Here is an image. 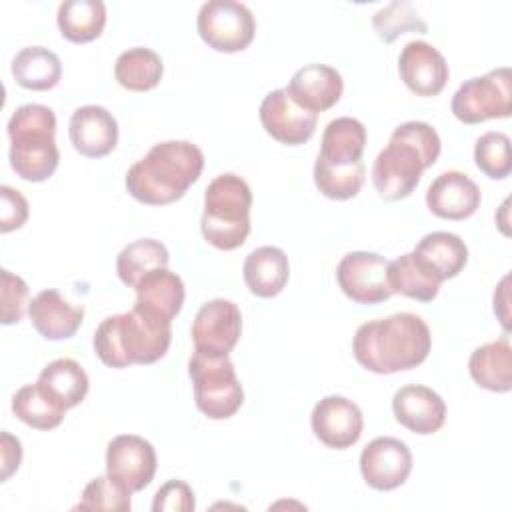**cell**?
<instances>
[{"instance_id": "cell-7", "label": "cell", "mask_w": 512, "mask_h": 512, "mask_svg": "<svg viewBox=\"0 0 512 512\" xmlns=\"http://www.w3.org/2000/svg\"><path fill=\"white\" fill-rule=\"evenodd\" d=\"M252 190L248 182L232 172L216 176L204 192L200 220L202 236L218 250L242 246L250 234Z\"/></svg>"}, {"instance_id": "cell-27", "label": "cell", "mask_w": 512, "mask_h": 512, "mask_svg": "<svg viewBox=\"0 0 512 512\" xmlns=\"http://www.w3.org/2000/svg\"><path fill=\"white\" fill-rule=\"evenodd\" d=\"M38 386L64 410L78 406L88 394V374L72 358H58L44 366Z\"/></svg>"}, {"instance_id": "cell-20", "label": "cell", "mask_w": 512, "mask_h": 512, "mask_svg": "<svg viewBox=\"0 0 512 512\" xmlns=\"http://www.w3.org/2000/svg\"><path fill=\"white\" fill-rule=\"evenodd\" d=\"M68 134L76 152L88 158H102L118 144V122L104 106L88 104L72 112Z\"/></svg>"}, {"instance_id": "cell-25", "label": "cell", "mask_w": 512, "mask_h": 512, "mask_svg": "<svg viewBox=\"0 0 512 512\" xmlns=\"http://www.w3.org/2000/svg\"><path fill=\"white\" fill-rule=\"evenodd\" d=\"M388 284L394 294L418 302H432L440 290V276L412 250L388 262Z\"/></svg>"}, {"instance_id": "cell-16", "label": "cell", "mask_w": 512, "mask_h": 512, "mask_svg": "<svg viewBox=\"0 0 512 512\" xmlns=\"http://www.w3.org/2000/svg\"><path fill=\"white\" fill-rule=\"evenodd\" d=\"M262 128L280 144L298 146L312 138L318 122V114L300 108L286 88L272 90L260 104Z\"/></svg>"}, {"instance_id": "cell-28", "label": "cell", "mask_w": 512, "mask_h": 512, "mask_svg": "<svg viewBox=\"0 0 512 512\" xmlns=\"http://www.w3.org/2000/svg\"><path fill=\"white\" fill-rule=\"evenodd\" d=\"M56 20L66 40L92 42L106 26V4L102 0H66L58 6Z\"/></svg>"}, {"instance_id": "cell-13", "label": "cell", "mask_w": 512, "mask_h": 512, "mask_svg": "<svg viewBox=\"0 0 512 512\" xmlns=\"http://www.w3.org/2000/svg\"><path fill=\"white\" fill-rule=\"evenodd\" d=\"M242 314L232 300L214 298L200 306L192 322L194 350L208 356H228L240 340Z\"/></svg>"}, {"instance_id": "cell-14", "label": "cell", "mask_w": 512, "mask_h": 512, "mask_svg": "<svg viewBox=\"0 0 512 512\" xmlns=\"http://www.w3.org/2000/svg\"><path fill=\"white\" fill-rule=\"evenodd\" d=\"M412 470V454L406 442L380 436L366 444L360 454V472L374 490H394L402 486Z\"/></svg>"}, {"instance_id": "cell-5", "label": "cell", "mask_w": 512, "mask_h": 512, "mask_svg": "<svg viewBox=\"0 0 512 512\" xmlns=\"http://www.w3.org/2000/svg\"><path fill=\"white\" fill-rule=\"evenodd\" d=\"M172 324L156 322L134 308L108 316L94 332L92 346L98 358L110 368L132 364H154L168 352Z\"/></svg>"}, {"instance_id": "cell-37", "label": "cell", "mask_w": 512, "mask_h": 512, "mask_svg": "<svg viewBox=\"0 0 512 512\" xmlns=\"http://www.w3.org/2000/svg\"><path fill=\"white\" fill-rule=\"evenodd\" d=\"M2 324H16L22 320L28 298V284L10 270H2Z\"/></svg>"}, {"instance_id": "cell-40", "label": "cell", "mask_w": 512, "mask_h": 512, "mask_svg": "<svg viewBox=\"0 0 512 512\" xmlns=\"http://www.w3.org/2000/svg\"><path fill=\"white\" fill-rule=\"evenodd\" d=\"M0 454H2L0 480L6 482L18 470V466L22 462V444L16 436H12L6 430L0 432Z\"/></svg>"}, {"instance_id": "cell-35", "label": "cell", "mask_w": 512, "mask_h": 512, "mask_svg": "<svg viewBox=\"0 0 512 512\" xmlns=\"http://www.w3.org/2000/svg\"><path fill=\"white\" fill-rule=\"evenodd\" d=\"M474 162L492 180H504L512 172L510 138L504 132H486L476 140Z\"/></svg>"}, {"instance_id": "cell-8", "label": "cell", "mask_w": 512, "mask_h": 512, "mask_svg": "<svg viewBox=\"0 0 512 512\" xmlns=\"http://www.w3.org/2000/svg\"><path fill=\"white\" fill-rule=\"evenodd\" d=\"M188 374L192 378L196 408L204 416L226 420L240 410L244 390L228 356H208L194 350L188 360Z\"/></svg>"}, {"instance_id": "cell-24", "label": "cell", "mask_w": 512, "mask_h": 512, "mask_svg": "<svg viewBox=\"0 0 512 512\" xmlns=\"http://www.w3.org/2000/svg\"><path fill=\"white\" fill-rule=\"evenodd\" d=\"M244 282L254 296L272 298L280 294L290 276L288 256L282 248L260 246L252 250L242 266Z\"/></svg>"}, {"instance_id": "cell-12", "label": "cell", "mask_w": 512, "mask_h": 512, "mask_svg": "<svg viewBox=\"0 0 512 512\" xmlns=\"http://www.w3.org/2000/svg\"><path fill=\"white\" fill-rule=\"evenodd\" d=\"M156 474L154 446L136 434H120L106 448V476L122 490H144Z\"/></svg>"}, {"instance_id": "cell-23", "label": "cell", "mask_w": 512, "mask_h": 512, "mask_svg": "<svg viewBox=\"0 0 512 512\" xmlns=\"http://www.w3.org/2000/svg\"><path fill=\"white\" fill-rule=\"evenodd\" d=\"M28 316L42 338L66 340L78 332L84 320V308L70 304L58 290L48 288L32 298Z\"/></svg>"}, {"instance_id": "cell-34", "label": "cell", "mask_w": 512, "mask_h": 512, "mask_svg": "<svg viewBox=\"0 0 512 512\" xmlns=\"http://www.w3.org/2000/svg\"><path fill=\"white\" fill-rule=\"evenodd\" d=\"M372 26L378 38L386 44L394 42L400 34L418 32L426 34L428 24L416 14L410 2H390L372 16Z\"/></svg>"}, {"instance_id": "cell-33", "label": "cell", "mask_w": 512, "mask_h": 512, "mask_svg": "<svg viewBox=\"0 0 512 512\" xmlns=\"http://www.w3.org/2000/svg\"><path fill=\"white\" fill-rule=\"evenodd\" d=\"M12 412L16 414L18 420H22L24 424L36 430H52L60 426L66 414V410L60 404H56L38 386V382L22 386L12 396Z\"/></svg>"}, {"instance_id": "cell-21", "label": "cell", "mask_w": 512, "mask_h": 512, "mask_svg": "<svg viewBox=\"0 0 512 512\" xmlns=\"http://www.w3.org/2000/svg\"><path fill=\"white\" fill-rule=\"evenodd\" d=\"M394 418L414 434H434L444 426L446 404L438 392L422 384H406L392 398Z\"/></svg>"}, {"instance_id": "cell-17", "label": "cell", "mask_w": 512, "mask_h": 512, "mask_svg": "<svg viewBox=\"0 0 512 512\" xmlns=\"http://www.w3.org/2000/svg\"><path fill=\"white\" fill-rule=\"evenodd\" d=\"M402 82L416 96H436L444 90L450 70L438 48L424 40L408 42L398 56Z\"/></svg>"}, {"instance_id": "cell-26", "label": "cell", "mask_w": 512, "mask_h": 512, "mask_svg": "<svg viewBox=\"0 0 512 512\" xmlns=\"http://www.w3.org/2000/svg\"><path fill=\"white\" fill-rule=\"evenodd\" d=\"M472 380L490 392L512 388V348L506 336L478 346L468 360Z\"/></svg>"}, {"instance_id": "cell-36", "label": "cell", "mask_w": 512, "mask_h": 512, "mask_svg": "<svg viewBox=\"0 0 512 512\" xmlns=\"http://www.w3.org/2000/svg\"><path fill=\"white\" fill-rule=\"evenodd\" d=\"M130 492L122 490L108 476L92 478L82 490L80 502L74 506L76 510H112V512H128L130 510Z\"/></svg>"}, {"instance_id": "cell-10", "label": "cell", "mask_w": 512, "mask_h": 512, "mask_svg": "<svg viewBox=\"0 0 512 512\" xmlns=\"http://www.w3.org/2000/svg\"><path fill=\"white\" fill-rule=\"evenodd\" d=\"M196 28L212 50L232 54L250 46L256 34V20L242 2L208 0L198 10Z\"/></svg>"}, {"instance_id": "cell-38", "label": "cell", "mask_w": 512, "mask_h": 512, "mask_svg": "<svg viewBox=\"0 0 512 512\" xmlns=\"http://www.w3.org/2000/svg\"><path fill=\"white\" fill-rule=\"evenodd\" d=\"M196 508L192 488L182 480H168L154 494V512H192Z\"/></svg>"}, {"instance_id": "cell-30", "label": "cell", "mask_w": 512, "mask_h": 512, "mask_svg": "<svg viewBox=\"0 0 512 512\" xmlns=\"http://www.w3.org/2000/svg\"><path fill=\"white\" fill-rule=\"evenodd\" d=\"M414 252L440 276L442 282L458 276L468 262V248L464 240L442 230L422 236Z\"/></svg>"}, {"instance_id": "cell-18", "label": "cell", "mask_w": 512, "mask_h": 512, "mask_svg": "<svg viewBox=\"0 0 512 512\" xmlns=\"http://www.w3.org/2000/svg\"><path fill=\"white\" fill-rule=\"evenodd\" d=\"M478 184L460 170H448L434 178L426 190L428 210L444 220L470 218L480 206Z\"/></svg>"}, {"instance_id": "cell-15", "label": "cell", "mask_w": 512, "mask_h": 512, "mask_svg": "<svg viewBox=\"0 0 512 512\" xmlns=\"http://www.w3.org/2000/svg\"><path fill=\"white\" fill-rule=\"evenodd\" d=\"M310 426L314 436L322 444H326L328 448L344 450L360 440L364 418L360 408L352 400L330 394L316 402L310 416Z\"/></svg>"}, {"instance_id": "cell-32", "label": "cell", "mask_w": 512, "mask_h": 512, "mask_svg": "<svg viewBox=\"0 0 512 512\" xmlns=\"http://www.w3.org/2000/svg\"><path fill=\"white\" fill-rule=\"evenodd\" d=\"M170 254L166 246L154 238H140L124 246L116 258V272L122 284L134 288L148 272L166 268Z\"/></svg>"}, {"instance_id": "cell-3", "label": "cell", "mask_w": 512, "mask_h": 512, "mask_svg": "<svg viewBox=\"0 0 512 512\" xmlns=\"http://www.w3.org/2000/svg\"><path fill=\"white\" fill-rule=\"evenodd\" d=\"M440 150V136L430 124L418 120L400 124L372 164V184L380 198L388 202L408 198L422 172L438 160Z\"/></svg>"}, {"instance_id": "cell-19", "label": "cell", "mask_w": 512, "mask_h": 512, "mask_svg": "<svg viewBox=\"0 0 512 512\" xmlns=\"http://www.w3.org/2000/svg\"><path fill=\"white\" fill-rule=\"evenodd\" d=\"M134 310L162 324H172L184 304V282L176 272L168 268H156L148 272L136 286Z\"/></svg>"}, {"instance_id": "cell-1", "label": "cell", "mask_w": 512, "mask_h": 512, "mask_svg": "<svg viewBox=\"0 0 512 512\" xmlns=\"http://www.w3.org/2000/svg\"><path fill=\"white\" fill-rule=\"evenodd\" d=\"M430 348V328L412 312L364 322L352 340L356 362L374 374L412 370L428 358Z\"/></svg>"}, {"instance_id": "cell-11", "label": "cell", "mask_w": 512, "mask_h": 512, "mask_svg": "<svg viewBox=\"0 0 512 512\" xmlns=\"http://www.w3.org/2000/svg\"><path fill=\"white\" fill-rule=\"evenodd\" d=\"M340 290L358 304H380L394 292L388 284V260L376 252H348L336 268Z\"/></svg>"}, {"instance_id": "cell-2", "label": "cell", "mask_w": 512, "mask_h": 512, "mask_svg": "<svg viewBox=\"0 0 512 512\" xmlns=\"http://www.w3.org/2000/svg\"><path fill=\"white\" fill-rule=\"evenodd\" d=\"M204 168L202 150L188 140L154 144L144 158L126 172V190L148 206H164L180 200L200 178Z\"/></svg>"}, {"instance_id": "cell-4", "label": "cell", "mask_w": 512, "mask_h": 512, "mask_svg": "<svg viewBox=\"0 0 512 512\" xmlns=\"http://www.w3.org/2000/svg\"><path fill=\"white\" fill-rule=\"evenodd\" d=\"M364 146L366 128L360 120L340 116L328 122L314 164V184L326 198L348 200L358 196L364 184Z\"/></svg>"}, {"instance_id": "cell-31", "label": "cell", "mask_w": 512, "mask_h": 512, "mask_svg": "<svg viewBox=\"0 0 512 512\" xmlns=\"http://www.w3.org/2000/svg\"><path fill=\"white\" fill-rule=\"evenodd\" d=\"M164 66L162 58L150 48H128L114 64V76L118 84L132 92H146L158 86Z\"/></svg>"}, {"instance_id": "cell-39", "label": "cell", "mask_w": 512, "mask_h": 512, "mask_svg": "<svg viewBox=\"0 0 512 512\" xmlns=\"http://www.w3.org/2000/svg\"><path fill=\"white\" fill-rule=\"evenodd\" d=\"M0 200H2V218H0V230L2 234L18 230L28 220V200L20 190H14L10 186H0Z\"/></svg>"}, {"instance_id": "cell-29", "label": "cell", "mask_w": 512, "mask_h": 512, "mask_svg": "<svg viewBox=\"0 0 512 512\" xmlns=\"http://www.w3.org/2000/svg\"><path fill=\"white\" fill-rule=\"evenodd\" d=\"M12 76L26 90H50L60 82L62 62L44 46H26L12 60Z\"/></svg>"}, {"instance_id": "cell-9", "label": "cell", "mask_w": 512, "mask_h": 512, "mask_svg": "<svg viewBox=\"0 0 512 512\" xmlns=\"http://www.w3.org/2000/svg\"><path fill=\"white\" fill-rule=\"evenodd\" d=\"M452 114L464 124L508 118L512 112V76L508 66L460 84L452 96Z\"/></svg>"}, {"instance_id": "cell-22", "label": "cell", "mask_w": 512, "mask_h": 512, "mask_svg": "<svg viewBox=\"0 0 512 512\" xmlns=\"http://www.w3.org/2000/svg\"><path fill=\"white\" fill-rule=\"evenodd\" d=\"M344 90L342 76L328 64H306L294 72L286 92L304 110L318 114L332 108Z\"/></svg>"}, {"instance_id": "cell-6", "label": "cell", "mask_w": 512, "mask_h": 512, "mask_svg": "<svg viewBox=\"0 0 512 512\" xmlns=\"http://www.w3.org/2000/svg\"><path fill=\"white\" fill-rule=\"evenodd\" d=\"M56 116L44 104H24L8 120L10 166L26 182H44L58 168Z\"/></svg>"}]
</instances>
